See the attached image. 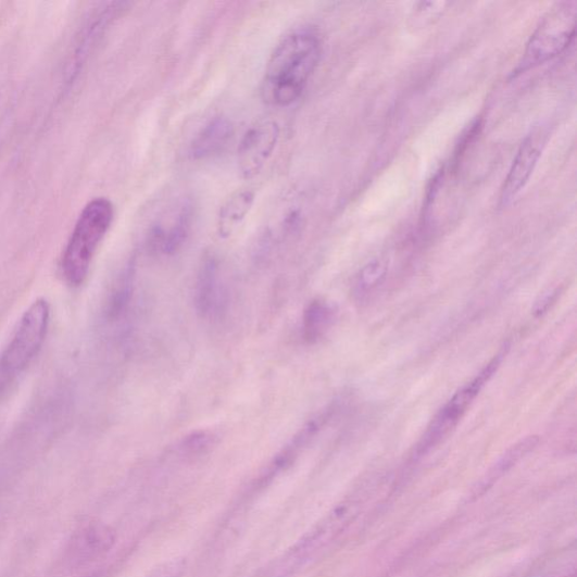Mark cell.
<instances>
[{"instance_id": "6da1fadb", "label": "cell", "mask_w": 577, "mask_h": 577, "mask_svg": "<svg viewBox=\"0 0 577 577\" xmlns=\"http://www.w3.org/2000/svg\"><path fill=\"white\" fill-rule=\"evenodd\" d=\"M322 51L323 42L316 28L292 29L268 59L261 86L263 101L276 108L293 104L314 75Z\"/></svg>"}, {"instance_id": "7a4b0ae2", "label": "cell", "mask_w": 577, "mask_h": 577, "mask_svg": "<svg viewBox=\"0 0 577 577\" xmlns=\"http://www.w3.org/2000/svg\"><path fill=\"white\" fill-rule=\"evenodd\" d=\"M113 218L114 206L106 198H97L83 209L62 261L63 276L71 287L77 288L85 283Z\"/></svg>"}, {"instance_id": "3957f363", "label": "cell", "mask_w": 577, "mask_h": 577, "mask_svg": "<svg viewBox=\"0 0 577 577\" xmlns=\"http://www.w3.org/2000/svg\"><path fill=\"white\" fill-rule=\"evenodd\" d=\"M49 323L50 306L45 299L34 302L23 315L12 341L0 354V398L39 354Z\"/></svg>"}, {"instance_id": "277c9868", "label": "cell", "mask_w": 577, "mask_h": 577, "mask_svg": "<svg viewBox=\"0 0 577 577\" xmlns=\"http://www.w3.org/2000/svg\"><path fill=\"white\" fill-rule=\"evenodd\" d=\"M576 20V2H561L550 9L536 27L512 75L525 74L566 51L575 38Z\"/></svg>"}, {"instance_id": "5b68a950", "label": "cell", "mask_w": 577, "mask_h": 577, "mask_svg": "<svg viewBox=\"0 0 577 577\" xmlns=\"http://www.w3.org/2000/svg\"><path fill=\"white\" fill-rule=\"evenodd\" d=\"M507 347L502 349L473 380L455 392L450 401L438 412L416 447L417 457L430 452L457 428V425L484 386L491 380L500 368Z\"/></svg>"}, {"instance_id": "8992f818", "label": "cell", "mask_w": 577, "mask_h": 577, "mask_svg": "<svg viewBox=\"0 0 577 577\" xmlns=\"http://www.w3.org/2000/svg\"><path fill=\"white\" fill-rule=\"evenodd\" d=\"M362 502L358 500L347 501L333 510L326 518L296 547L294 552L288 559V566L303 564L310 559L321 554L327 545L339 538L348 527L358 518Z\"/></svg>"}, {"instance_id": "52a82bcc", "label": "cell", "mask_w": 577, "mask_h": 577, "mask_svg": "<svg viewBox=\"0 0 577 577\" xmlns=\"http://www.w3.org/2000/svg\"><path fill=\"white\" fill-rule=\"evenodd\" d=\"M280 127L273 120H262L248 129L238 146V168L242 177L261 173L278 146Z\"/></svg>"}, {"instance_id": "ba28073f", "label": "cell", "mask_w": 577, "mask_h": 577, "mask_svg": "<svg viewBox=\"0 0 577 577\" xmlns=\"http://www.w3.org/2000/svg\"><path fill=\"white\" fill-rule=\"evenodd\" d=\"M549 139L544 127H537L523 141L516 153L500 193V205H511L524 191L542 155Z\"/></svg>"}, {"instance_id": "9c48e42d", "label": "cell", "mask_w": 577, "mask_h": 577, "mask_svg": "<svg viewBox=\"0 0 577 577\" xmlns=\"http://www.w3.org/2000/svg\"><path fill=\"white\" fill-rule=\"evenodd\" d=\"M115 541L114 531L102 523H89L78 528L68 545V560L73 564L95 561L108 553Z\"/></svg>"}, {"instance_id": "30bf717a", "label": "cell", "mask_w": 577, "mask_h": 577, "mask_svg": "<svg viewBox=\"0 0 577 577\" xmlns=\"http://www.w3.org/2000/svg\"><path fill=\"white\" fill-rule=\"evenodd\" d=\"M235 135L231 121L226 116H216L197 134L189 156L193 161H203L218 156L229 146Z\"/></svg>"}, {"instance_id": "8fae6325", "label": "cell", "mask_w": 577, "mask_h": 577, "mask_svg": "<svg viewBox=\"0 0 577 577\" xmlns=\"http://www.w3.org/2000/svg\"><path fill=\"white\" fill-rule=\"evenodd\" d=\"M192 222L193 205L187 201L179 205L177 214L167 228L159 225L151 230V244L159 248L164 254L171 255L176 253L185 246L192 228Z\"/></svg>"}, {"instance_id": "7c38bea8", "label": "cell", "mask_w": 577, "mask_h": 577, "mask_svg": "<svg viewBox=\"0 0 577 577\" xmlns=\"http://www.w3.org/2000/svg\"><path fill=\"white\" fill-rule=\"evenodd\" d=\"M219 267L215 258H204L196 283V306L208 317L216 313L221 300Z\"/></svg>"}, {"instance_id": "4fadbf2b", "label": "cell", "mask_w": 577, "mask_h": 577, "mask_svg": "<svg viewBox=\"0 0 577 577\" xmlns=\"http://www.w3.org/2000/svg\"><path fill=\"white\" fill-rule=\"evenodd\" d=\"M538 442V437H528L511 447L475 486L472 493L473 498L477 499L486 491H489L501 477L525 459L537 447Z\"/></svg>"}, {"instance_id": "5bb4252c", "label": "cell", "mask_w": 577, "mask_h": 577, "mask_svg": "<svg viewBox=\"0 0 577 577\" xmlns=\"http://www.w3.org/2000/svg\"><path fill=\"white\" fill-rule=\"evenodd\" d=\"M255 202V195L251 190L235 192L221 208L218 215V230L221 236H230L250 214Z\"/></svg>"}, {"instance_id": "9a60e30c", "label": "cell", "mask_w": 577, "mask_h": 577, "mask_svg": "<svg viewBox=\"0 0 577 577\" xmlns=\"http://www.w3.org/2000/svg\"><path fill=\"white\" fill-rule=\"evenodd\" d=\"M337 312L325 300H314L303 314L302 319V337L309 343L318 342L328 331L334 321H336Z\"/></svg>"}, {"instance_id": "2e32d148", "label": "cell", "mask_w": 577, "mask_h": 577, "mask_svg": "<svg viewBox=\"0 0 577 577\" xmlns=\"http://www.w3.org/2000/svg\"><path fill=\"white\" fill-rule=\"evenodd\" d=\"M388 265L384 260L376 259L364 265L356 276L354 284V294L359 300L369 297L386 280Z\"/></svg>"}, {"instance_id": "e0dca14e", "label": "cell", "mask_w": 577, "mask_h": 577, "mask_svg": "<svg viewBox=\"0 0 577 577\" xmlns=\"http://www.w3.org/2000/svg\"><path fill=\"white\" fill-rule=\"evenodd\" d=\"M186 562L184 560H173L161 565L148 577H180L184 574Z\"/></svg>"}, {"instance_id": "ac0fdd59", "label": "cell", "mask_w": 577, "mask_h": 577, "mask_svg": "<svg viewBox=\"0 0 577 577\" xmlns=\"http://www.w3.org/2000/svg\"><path fill=\"white\" fill-rule=\"evenodd\" d=\"M560 296V290H554L552 292L545 293L537 303L534 309V313L537 316H540L544 314L547 311L550 310V308L553 305V303L557 300Z\"/></svg>"}]
</instances>
